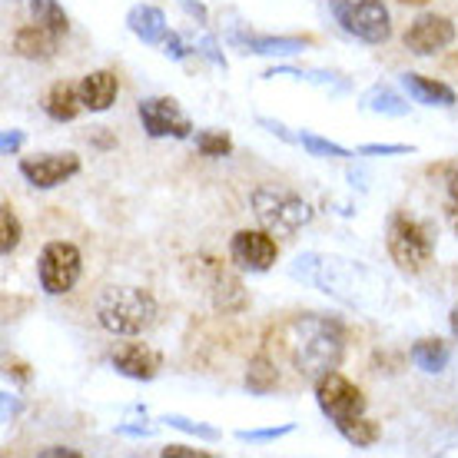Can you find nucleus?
I'll return each mask as SVG.
<instances>
[{"label":"nucleus","instance_id":"obj_37","mask_svg":"<svg viewBox=\"0 0 458 458\" xmlns=\"http://www.w3.org/2000/svg\"><path fill=\"white\" fill-rule=\"evenodd\" d=\"M259 126H266L269 133H276L279 140H286V143H293V147H299V133H289L286 126L279 123V120H269V116H259Z\"/></svg>","mask_w":458,"mask_h":458},{"label":"nucleus","instance_id":"obj_11","mask_svg":"<svg viewBox=\"0 0 458 458\" xmlns=\"http://www.w3.org/2000/svg\"><path fill=\"white\" fill-rule=\"evenodd\" d=\"M17 170L37 190H54V186L67 183L81 173V157L77 153H40V157L21 160Z\"/></svg>","mask_w":458,"mask_h":458},{"label":"nucleus","instance_id":"obj_33","mask_svg":"<svg viewBox=\"0 0 458 458\" xmlns=\"http://www.w3.org/2000/svg\"><path fill=\"white\" fill-rule=\"evenodd\" d=\"M193 50H196V47H190L183 37L173 34V30L166 34V40H163V54H166L170 60H186L190 54H193Z\"/></svg>","mask_w":458,"mask_h":458},{"label":"nucleus","instance_id":"obj_15","mask_svg":"<svg viewBox=\"0 0 458 458\" xmlns=\"http://www.w3.org/2000/svg\"><path fill=\"white\" fill-rule=\"evenodd\" d=\"M77 87H81L83 106L90 114H106L116 104V93H120V81H116L114 70H93Z\"/></svg>","mask_w":458,"mask_h":458},{"label":"nucleus","instance_id":"obj_30","mask_svg":"<svg viewBox=\"0 0 458 458\" xmlns=\"http://www.w3.org/2000/svg\"><path fill=\"white\" fill-rule=\"evenodd\" d=\"M163 422L170 425V428H180V432H186V436H196L203 438V442H219V428H213V425H203V422H193V419H183V415H163Z\"/></svg>","mask_w":458,"mask_h":458},{"label":"nucleus","instance_id":"obj_29","mask_svg":"<svg viewBox=\"0 0 458 458\" xmlns=\"http://www.w3.org/2000/svg\"><path fill=\"white\" fill-rule=\"evenodd\" d=\"M21 236H23L21 219H17L11 203H4V207H0V252L11 256V252L21 246Z\"/></svg>","mask_w":458,"mask_h":458},{"label":"nucleus","instance_id":"obj_38","mask_svg":"<svg viewBox=\"0 0 458 458\" xmlns=\"http://www.w3.org/2000/svg\"><path fill=\"white\" fill-rule=\"evenodd\" d=\"M21 147H23L21 130H4V137H0V153H4V157H13Z\"/></svg>","mask_w":458,"mask_h":458},{"label":"nucleus","instance_id":"obj_27","mask_svg":"<svg viewBox=\"0 0 458 458\" xmlns=\"http://www.w3.org/2000/svg\"><path fill=\"white\" fill-rule=\"evenodd\" d=\"M299 147L306 149V153H312V157H319V160H349L352 157L345 147L319 137V133H299Z\"/></svg>","mask_w":458,"mask_h":458},{"label":"nucleus","instance_id":"obj_2","mask_svg":"<svg viewBox=\"0 0 458 458\" xmlns=\"http://www.w3.org/2000/svg\"><path fill=\"white\" fill-rule=\"evenodd\" d=\"M286 352L299 376L316 386L322 376L335 372L343 362L345 326L333 316H319V312L296 316L286 326Z\"/></svg>","mask_w":458,"mask_h":458},{"label":"nucleus","instance_id":"obj_12","mask_svg":"<svg viewBox=\"0 0 458 458\" xmlns=\"http://www.w3.org/2000/svg\"><path fill=\"white\" fill-rule=\"evenodd\" d=\"M452 40H455V23L438 13H419L405 30V47L415 57H432L438 50H445Z\"/></svg>","mask_w":458,"mask_h":458},{"label":"nucleus","instance_id":"obj_17","mask_svg":"<svg viewBox=\"0 0 458 458\" xmlns=\"http://www.w3.org/2000/svg\"><path fill=\"white\" fill-rule=\"evenodd\" d=\"M402 87L412 97L415 104L422 106H455L458 93L442 81H432V77H422V73H402Z\"/></svg>","mask_w":458,"mask_h":458},{"label":"nucleus","instance_id":"obj_35","mask_svg":"<svg viewBox=\"0 0 458 458\" xmlns=\"http://www.w3.org/2000/svg\"><path fill=\"white\" fill-rule=\"evenodd\" d=\"M196 54H203V57H207L209 64H213V67H223V70H226V57H223V54L216 50V40H213V37H203V40L196 44Z\"/></svg>","mask_w":458,"mask_h":458},{"label":"nucleus","instance_id":"obj_14","mask_svg":"<svg viewBox=\"0 0 458 458\" xmlns=\"http://www.w3.org/2000/svg\"><path fill=\"white\" fill-rule=\"evenodd\" d=\"M229 44L240 47L242 54H259V57H293L302 54L310 40L306 37H273V34H229Z\"/></svg>","mask_w":458,"mask_h":458},{"label":"nucleus","instance_id":"obj_19","mask_svg":"<svg viewBox=\"0 0 458 458\" xmlns=\"http://www.w3.org/2000/svg\"><path fill=\"white\" fill-rule=\"evenodd\" d=\"M126 27H130V34L140 37L143 44H163L166 40V13L160 7H153V4H137L133 11L126 13Z\"/></svg>","mask_w":458,"mask_h":458},{"label":"nucleus","instance_id":"obj_10","mask_svg":"<svg viewBox=\"0 0 458 458\" xmlns=\"http://www.w3.org/2000/svg\"><path fill=\"white\" fill-rule=\"evenodd\" d=\"M279 246H276L269 229H240L229 240V259L246 269V273H266L276 266Z\"/></svg>","mask_w":458,"mask_h":458},{"label":"nucleus","instance_id":"obj_8","mask_svg":"<svg viewBox=\"0 0 458 458\" xmlns=\"http://www.w3.org/2000/svg\"><path fill=\"white\" fill-rule=\"evenodd\" d=\"M316 402H319V412L329 419L333 425H343L355 415H366V395L359 386H352L345 376L329 372L316 382Z\"/></svg>","mask_w":458,"mask_h":458},{"label":"nucleus","instance_id":"obj_24","mask_svg":"<svg viewBox=\"0 0 458 458\" xmlns=\"http://www.w3.org/2000/svg\"><path fill=\"white\" fill-rule=\"evenodd\" d=\"M335 428H339V436H343L352 448H372L378 438H382V425L366 419V415H355V419L335 425Z\"/></svg>","mask_w":458,"mask_h":458},{"label":"nucleus","instance_id":"obj_34","mask_svg":"<svg viewBox=\"0 0 458 458\" xmlns=\"http://www.w3.org/2000/svg\"><path fill=\"white\" fill-rule=\"evenodd\" d=\"M412 149L415 147H409V143H366L359 153H366V157H395V153H412Z\"/></svg>","mask_w":458,"mask_h":458},{"label":"nucleus","instance_id":"obj_31","mask_svg":"<svg viewBox=\"0 0 458 458\" xmlns=\"http://www.w3.org/2000/svg\"><path fill=\"white\" fill-rule=\"evenodd\" d=\"M445 190H448L445 216L452 223V229L458 233V163H448L445 166Z\"/></svg>","mask_w":458,"mask_h":458},{"label":"nucleus","instance_id":"obj_43","mask_svg":"<svg viewBox=\"0 0 458 458\" xmlns=\"http://www.w3.org/2000/svg\"><path fill=\"white\" fill-rule=\"evenodd\" d=\"M448 329H452V335L458 339V302L452 306V312H448Z\"/></svg>","mask_w":458,"mask_h":458},{"label":"nucleus","instance_id":"obj_20","mask_svg":"<svg viewBox=\"0 0 458 458\" xmlns=\"http://www.w3.org/2000/svg\"><path fill=\"white\" fill-rule=\"evenodd\" d=\"M209 296H213V306L219 312H242L246 310V293H242V283L226 269H213V283H209Z\"/></svg>","mask_w":458,"mask_h":458},{"label":"nucleus","instance_id":"obj_1","mask_svg":"<svg viewBox=\"0 0 458 458\" xmlns=\"http://www.w3.org/2000/svg\"><path fill=\"white\" fill-rule=\"evenodd\" d=\"M293 279L310 283L329 299L355 312H376L386 296V283L359 259H345L333 252H299L289 266Z\"/></svg>","mask_w":458,"mask_h":458},{"label":"nucleus","instance_id":"obj_13","mask_svg":"<svg viewBox=\"0 0 458 458\" xmlns=\"http://www.w3.org/2000/svg\"><path fill=\"white\" fill-rule=\"evenodd\" d=\"M110 362H114V369L120 376L137 378V382H149V378H157V372H160V355L143 343L116 345L114 355H110Z\"/></svg>","mask_w":458,"mask_h":458},{"label":"nucleus","instance_id":"obj_32","mask_svg":"<svg viewBox=\"0 0 458 458\" xmlns=\"http://www.w3.org/2000/svg\"><path fill=\"white\" fill-rule=\"evenodd\" d=\"M289 432H296L293 422L273 425V428H242V432H236V438H240V442H273V438H283V436H289Z\"/></svg>","mask_w":458,"mask_h":458},{"label":"nucleus","instance_id":"obj_9","mask_svg":"<svg viewBox=\"0 0 458 458\" xmlns=\"http://www.w3.org/2000/svg\"><path fill=\"white\" fill-rule=\"evenodd\" d=\"M140 123L153 140H186L193 133L190 116L180 110V104L173 97H147L140 100Z\"/></svg>","mask_w":458,"mask_h":458},{"label":"nucleus","instance_id":"obj_39","mask_svg":"<svg viewBox=\"0 0 458 458\" xmlns=\"http://www.w3.org/2000/svg\"><path fill=\"white\" fill-rule=\"evenodd\" d=\"M176 4H180V7H183L196 23H209V11L199 4V0H176Z\"/></svg>","mask_w":458,"mask_h":458},{"label":"nucleus","instance_id":"obj_4","mask_svg":"<svg viewBox=\"0 0 458 458\" xmlns=\"http://www.w3.org/2000/svg\"><path fill=\"white\" fill-rule=\"evenodd\" d=\"M250 207H252V216L259 219L263 229H269L273 236H293L302 226H310L312 216H316L302 196L273 183L256 186L250 193Z\"/></svg>","mask_w":458,"mask_h":458},{"label":"nucleus","instance_id":"obj_25","mask_svg":"<svg viewBox=\"0 0 458 458\" xmlns=\"http://www.w3.org/2000/svg\"><path fill=\"white\" fill-rule=\"evenodd\" d=\"M276 386H279V372H276V366L266 359V355H256L250 362V369H246V389L252 392V395H266V392H273Z\"/></svg>","mask_w":458,"mask_h":458},{"label":"nucleus","instance_id":"obj_42","mask_svg":"<svg viewBox=\"0 0 458 458\" xmlns=\"http://www.w3.org/2000/svg\"><path fill=\"white\" fill-rule=\"evenodd\" d=\"M123 436H153V425H120Z\"/></svg>","mask_w":458,"mask_h":458},{"label":"nucleus","instance_id":"obj_16","mask_svg":"<svg viewBox=\"0 0 458 458\" xmlns=\"http://www.w3.org/2000/svg\"><path fill=\"white\" fill-rule=\"evenodd\" d=\"M60 34L47 30L44 23H27L13 34V54L23 60H50L57 54Z\"/></svg>","mask_w":458,"mask_h":458},{"label":"nucleus","instance_id":"obj_21","mask_svg":"<svg viewBox=\"0 0 458 458\" xmlns=\"http://www.w3.org/2000/svg\"><path fill=\"white\" fill-rule=\"evenodd\" d=\"M359 106L366 110V114H378V116H409V100L395 93L389 83H376V87H369L362 93V100Z\"/></svg>","mask_w":458,"mask_h":458},{"label":"nucleus","instance_id":"obj_23","mask_svg":"<svg viewBox=\"0 0 458 458\" xmlns=\"http://www.w3.org/2000/svg\"><path fill=\"white\" fill-rule=\"evenodd\" d=\"M448 359H452V352H448V345L442 339H419L412 345V362L428 376L442 372L448 366Z\"/></svg>","mask_w":458,"mask_h":458},{"label":"nucleus","instance_id":"obj_5","mask_svg":"<svg viewBox=\"0 0 458 458\" xmlns=\"http://www.w3.org/2000/svg\"><path fill=\"white\" fill-rule=\"evenodd\" d=\"M386 246H389L392 263L405 269V273H422L425 266L432 263V233L425 229V223L405 216V213H392L389 229H386Z\"/></svg>","mask_w":458,"mask_h":458},{"label":"nucleus","instance_id":"obj_6","mask_svg":"<svg viewBox=\"0 0 458 458\" xmlns=\"http://www.w3.org/2000/svg\"><path fill=\"white\" fill-rule=\"evenodd\" d=\"M335 23L345 34L362 40V44H386L392 37V21L386 0H329Z\"/></svg>","mask_w":458,"mask_h":458},{"label":"nucleus","instance_id":"obj_36","mask_svg":"<svg viewBox=\"0 0 458 458\" xmlns=\"http://www.w3.org/2000/svg\"><path fill=\"white\" fill-rule=\"evenodd\" d=\"M163 458H209V452H203V448H190V445H166L160 448Z\"/></svg>","mask_w":458,"mask_h":458},{"label":"nucleus","instance_id":"obj_41","mask_svg":"<svg viewBox=\"0 0 458 458\" xmlns=\"http://www.w3.org/2000/svg\"><path fill=\"white\" fill-rule=\"evenodd\" d=\"M21 412V405H17V399H13L11 392H4V422H11L13 415Z\"/></svg>","mask_w":458,"mask_h":458},{"label":"nucleus","instance_id":"obj_28","mask_svg":"<svg viewBox=\"0 0 458 458\" xmlns=\"http://www.w3.org/2000/svg\"><path fill=\"white\" fill-rule=\"evenodd\" d=\"M196 149H199V157L223 160V157L233 153V140H229V133H223V130H199V133H196Z\"/></svg>","mask_w":458,"mask_h":458},{"label":"nucleus","instance_id":"obj_40","mask_svg":"<svg viewBox=\"0 0 458 458\" xmlns=\"http://www.w3.org/2000/svg\"><path fill=\"white\" fill-rule=\"evenodd\" d=\"M40 455L44 458H60V455L81 458V452H77V448H67V445H50V448H40Z\"/></svg>","mask_w":458,"mask_h":458},{"label":"nucleus","instance_id":"obj_26","mask_svg":"<svg viewBox=\"0 0 458 458\" xmlns=\"http://www.w3.org/2000/svg\"><path fill=\"white\" fill-rule=\"evenodd\" d=\"M30 13H34L37 23H44L47 30H54V34L64 37L70 30V17L57 0H30Z\"/></svg>","mask_w":458,"mask_h":458},{"label":"nucleus","instance_id":"obj_18","mask_svg":"<svg viewBox=\"0 0 458 458\" xmlns=\"http://www.w3.org/2000/svg\"><path fill=\"white\" fill-rule=\"evenodd\" d=\"M87 106H83V97H81V87H73V83H54L44 97V114L50 120H57V123H70V120H77Z\"/></svg>","mask_w":458,"mask_h":458},{"label":"nucleus","instance_id":"obj_7","mask_svg":"<svg viewBox=\"0 0 458 458\" xmlns=\"http://www.w3.org/2000/svg\"><path fill=\"white\" fill-rule=\"evenodd\" d=\"M83 273V256L73 242L54 240L47 242L40 259H37V276H40V289L47 296H64L77 286Z\"/></svg>","mask_w":458,"mask_h":458},{"label":"nucleus","instance_id":"obj_3","mask_svg":"<svg viewBox=\"0 0 458 458\" xmlns=\"http://www.w3.org/2000/svg\"><path fill=\"white\" fill-rule=\"evenodd\" d=\"M157 319V299L147 289L114 286L97 299V322L110 335H140Z\"/></svg>","mask_w":458,"mask_h":458},{"label":"nucleus","instance_id":"obj_22","mask_svg":"<svg viewBox=\"0 0 458 458\" xmlns=\"http://www.w3.org/2000/svg\"><path fill=\"white\" fill-rule=\"evenodd\" d=\"M266 81H273V77H296V81H306V83H316L322 90L329 93H345L349 90V83L339 77V73H326V70H299V67H273L263 73Z\"/></svg>","mask_w":458,"mask_h":458}]
</instances>
